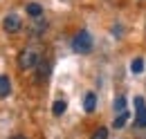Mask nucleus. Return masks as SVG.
<instances>
[{
  "instance_id": "f257e3e1",
  "label": "nucleus",
  "mask_w": 146,
  "mask_h": 139,
  "mask_svg": "<svg viewBox=\"0 0 146 139\" xmlns=\"http://www.w3.org/2000/svg\"><path fill=\"white\" fill-rule=\"evenodd\" d=\"M38 63H40V52L34 45H29V47H25L20 52V56H18L20 70H34V68H38Z\"/></svg>"
},
{
  "instance_id": "f03ea898",
  "label": "nucleus",
  "mask_w": 146,
  "mask_h": 139,
  "mask_svg": "<svg viewBox=\"0 0 146 139\" xmlns=\"http://www.w3.org/2000/svg\"><path fill=\"white\" fill-rule=\"evenodd\" d=\"M72 47H74V52H79V54H88L92 50V36H90V32L81 29V32L72 38Z\"/></svg>"
},
{
  "instance_id": "7ed1b4c3",
  "label": "nucleus",
  "mask_w": 146,
  "mask_h": 139,
  "mask_svg": "<svg viewBox=\"0 0 146 139\" xmlns=\"http://www.w3.org/2000/svg\"><path fill=\"white\" fill-rule=\"evenodd\" d=\"M2 27H5V32H9V34H16L20 27H23V23H20V18L16 14H9V16L2 20Z\"/></svg>"
},
{
  "instance_id": "20e7f679",
  "label": "nucleus",
  "mask_w": 146,
  "mask_h": 139,
  "mask_svg": "<svg viewBox=\"0 0 146 139\" xmlns=\"http://www.w3.org/2000/svg\"><path fill=\"white\" fill-rule=\"evenodd\" d=\"M94 108H97V94H94V92H88L86 99H83V110H86V112H94Z\"/></svg>"
},
{
  "instance_id": "39448f33",
  "label": "nucleus",
  "mask_w": 146,
  "mask_h": 139,
  "mask_svg": "<svg viewBox=\"0 0 146 139\" xmlns=\"http://www.w3.org/2000/svg\"><path fill=\"white\" fill-rule=\"evenodd\" d=\"M50 70H52L50 61H40V63H38V81H45V79L50 76Z\"/></svg>"
},
{
  "instance_id": "423d86ee",
  "label": "nucleus",
  "mask_w": 146,
  "mask_h": 139,
  "mask_svg": "<svg viewBox=\"0 0 146 139\" xmlns=\"http://www.w3.org/2000/svg\"><path fill=\"white\" fill-rule=\"evenodd\" d=\"M11 92V81L9 76H0V97H7Z\"/></svg>"
},
{
  "instance_id": "0eeeda50",
  "label": "nucleus",
  "mask_w": 146,
  "mask_h": 139,
  "mask_svg": "<svg viewBox=\"0 0 146 139\" xmlns=\"http://www.w3.org/2000/svg\"><path fill=\"white\" fill-rule=\"evenodd\" d=\"M25 9H27V14H29V16H34V18H38L40 14H43V7H40L38 2H29Z\"/></svg>"
},
{
  "instance_id": "6e6552de",
  "label": "nucleus",
  "mask_w": 146,
  "mask_h": 139,
  "mask_svg": "<svg viewBox=\"0 0 146 139\" xmlns=\"http://www.w3.org/2000/svg\"><path fill=\"white\" fill-rule=\"evenodd\" d=\"M65 108H68V101H65V99H58V101H54V105H52V112L58 117V115L65 112Z\"/></svg>"
},
{
  "instance_id": "1a4fd4ad",
  "label": "nucleus",
  "mask_w": 146,
  "mask_h": 139,
  "mask_svg": "<svg viewBox=\"0 0 146 139\" xmlns=\"http://www.w3.org/2000/svg\"><path fill=\"white\" fill-rule=\"evenodd\" d=\"M130 72H133V74H142V72H144V58H135V61L130 63Z\"/></svg>"
},
{
  "instance_id": "9d476101",
  "label": "nucleus",
  "mask_w": 146,
  "mask_h": 139,
  "mask_svg": "<svg viewBox=\"0 0 146 139\" xmlns=\"http://www.w3.org/2000/svg\"><path fill=\"white\" fill-rule=\"evenodd\" d=\"M135 123H137L139 128H146V108L137 110V119H135Z\"/></svg>"
},
{
  "instance_id": "9b49d317",
  "label": "nucleus",
  "mask_w": 146,
  "mask_h": 139,
  "mask_svg": "<svg viewBox=\"0 0 146 139\" xmlns=\"http://www.w3.org/2000/svg\"><path fill=\"white\" fill-rule=\"evenodd\" d=\"M128 117H130V115H128L126 110H124V112H119V115H117V119H115V128H124V123H126Z\"/></svg>"
},
{
  "instance_id": "f8f14e48",
  "label": "nucleus",
  "mask_w": 146,
  "mask_h": 139,
  "mask_svg": "<svg viewBox=\"0 0 146 139\" xmlns=\"http://www.w3.org/2000/svg\"><path fill=\"white\" fill-rule=\"evenodd\" d=\"M124 108H126V99H124V97H117V101H115V110H117V112H124Z\"/></svg>"
},
{
  "instance_id": "ddd939ff",
  "label": "nucleus",
  "mask_w": 146,
  "mask_h": 139,
  "mask_svg": "<svg viewBox=\"0 0 146 139\" xmlns=\"http://www.w3.org/2000/svg\"><path fill=\"white\" fill-rule=\"evenodd\" d=\"M92 139H108V130H106V128H99V130L94 132V137H92Z\"/></svg>"
},
{
  "instance_id": "4468645a",
  "label": "nucleus",
  "mask_w": 146,
  "mask_h": 139,
  "mask_svg": "<svg viewBox=\"0 0 146 139\" xmlns=\"http://www.w3.org/2000/svg\"><path fill=\"white\" fill-rule=\"evenodd\" d=\"M11 139H25V137H20V135H16V137H11Z\"/></svg>"
}]
</instances>
